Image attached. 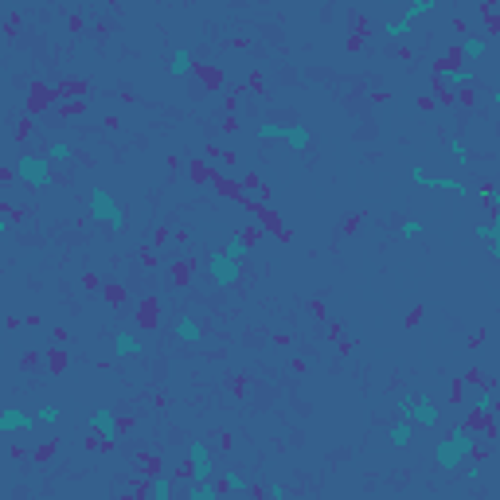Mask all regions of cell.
<instances>
[{"label": "cell", "mask_w": 500, "mask_h": 500, "mask_svg": "<svg viewBox=\"0 0 500 500\" xmlns=\"http://www.w3.org/2000/svg\"><path fill=\"white\" fill-rule=\"evenodd\" d=\"M477 438H481V434H477L473 426H454V430H450V438H442V442H438V450H434L438 469H442V473H457V469L473 457Z\"/></svg>", "instance_id": "1"}, {"label": "cell", "mask_w": 500, "mask_h": 500, "mask_svg": "<svg viewBox=\"0 0 500 500\" xmlns=\"http://www.w3.org/2000/svg\"><path fill=\"white\" fill-rule=\"evenodd\" d=\"M86 208H90V215L98 219V223H106L114 235L126 231V208H121L106 188H90V191H86Z\"/></svg>", "instance_id": "2"}, {"label": "cell", "mask_w": 500, "mask_h": 500, "mask_svg": "<svg viewBox=\"0 0 500 500\" xmlns=\"http://www.w3.org/2000/svg\"><path fill=\"white\" fill-rule=\"evenodd\" d=\"M12 176H16L24 188H51V180H55V164L47 161V153H27V156H20V161H16Z\"/></svg>", "instance_id": "3"}, {"label": "cell", "mask_w": 500, "mask_h": 500, "mask_svg": "<svg viewBox=\"0 0 500 500\" xmlns=\"http://www.w3.org/2000/svg\"><path fill=\"white\" fill-rule=\"evenodd\" d=\"M203 270H208V282L219 285V290H231V285L243 278L238 262H235V258H227L223 250H211V255H208V266H203Z\"/></svg>", "instance_id": "4"}, {"label": "cell", "mask_w": 500, "mask_h": 500, "mask_svg": "<svg viewBox=\"0 0 500 500\" xmlns=\"http://www.w3.org/2000/svg\"><path fill=\"white\" fill-rule=\"evenodd\" d=\"M188 465H191V481H208L215 461H211V446L203 438H191L188 442Z\"/></svg>", "instance_id": "5"}, {"label": "cell", "mask_w": 500, "mask_h": 500, "mask_svg": "<svg viewBox=\"0 0 500 500\" xmlns=\"http://www.w3.org/2000/svg\"><path fill=\"white\" fill-rule=\"evenodd\" d=\"M86 422H90L94 434H102V442H121V422H118V410L114 407H98Z\"/></svg>", "instance_id": "6"}, {"label": "cell", "mask_w": 500, "mask_h": 500, "mask_svg": "<svg viewBox=\"0 0 500 500\" xmlns=\"http://www.w3.org/2000/svg\"><path fill=\"white\" fill-rule=\"evenodd\" d=\"M473 79H477L473 63H461V67H446V71H438V82H442V86H446L450 94L469 90V86H473Z\"/></svg>", "instance_id": "7"}, {"label": "cell", "mask_w": 500, "mask_h": 500, "mask_svg": "<svg viewBox=\"0 0 500 500\" xmlns=\"http://www.w3.org/2000/svg\"><path fill=\"white\" fill-rule=\"evenodd\" d=\"M36 414H27L20 407H0V434H16V430H32Z\"/></svg>", "instance_id": "8"}, {"label": "cell", "mask_w": 500, "mask_h": 500, "mask_svg": "<svg viewBox=\"0 0 500 500\" xmlns=\"http://www.w3.org/2000/svg\"><path fill=\"white\" fill-rule=\"evenodd\" d=\"M410 422H414V426H422V430L438 426V407H434V399H430V395H414V407H410Z\"/></svg>", "instance_id": "9"}, {"label": "cell", "mask_w": 500, "mask_h": 500, "mask_svg": "<svg viewBox=\"0 0 500 500\" xmlns=\"http://www.w3.org/2000/svg\"><path fill=\"white\" fill-rule=\"evenodd\" d=\"M173 332H176V340H180V344H200V340H203V328H200V320H196V317H188V313H180V317H176Z\"/></svg>", "instance_id": "10"}, {"label": "cell", "mask_w": 500, "mask_h": 500, "mask_svg": "<svg viewBox=\"0 0 500 500\" xmlns=\"http://www.w3.org/2000/svg\"><path fill=\"white\" fill-rule=\"evenodd\" d=\"M282 141L293 149V153H305V149H309V141H313V133H309V126H301V121H290V126L282 129Z\"/></svg>", "instance_id": "11"}, {"label": "cell", "mask_w": 500, "mask_h": 500, "mask_svg": "<svg viewBox=\"0 0 500 500\" xmlns=\"http://www.w3.org/2000/svg\"><path fill=\"white\" fill-rule=\"evenodd\" d=\"M141 352H145V348H141L137 332H129V328L114 332V356H121V360H133V356H141Z\"/></svg>", "instance_id": "12"}, {"label": "cell", "mask_w": 500, "mask_h": 500, "mask_svg": "<svg viewBox=\"0 0 500 500\" xmlns=\"http://www.w3.org/2000/svg\"><path fill=\"white\" fill-rule=\"evenodd\" d=\"M387 442H391L395 450H407L410 442H414V422H410V419L391 422V430H387Z\"/></svg>", "instance_id": "13"}, {"label": "cell", "mask_w": 500, "mask_h": 500, "mask_svg": "<svg viewBox=\"0 0 500 500\" xmlns=\"http://www.w3.org/2000/svg\"><path fill=\"white\" fill-rule=\"evenodd\" d=\"M469 399H473V410L477 414H496V403H500V395L496 391H477V387H469Z\"/></svg>", "instance_id": "14"}, {"label": "cell", "mask_w": 500, "mask_h": 500, "mask_svg": "<svg viewBox=\"0 0 500 500\" xmlns=\"http://www.w3.org/2000/svg\"><path fill=\"white\" fill-rule=\"evenodd\" d=\"M485 51H489V39H481V36H465L461 39V59L465 63H481Z\"/></svg>", "instance_id": "15"}, {"label": "cell", "mask_w": 500, "mask_h": 500, "mask_svg": "<svg viewBox=\"0 0 500 500\" xmlns=\"http://www.w3.org/2000/svg\"><path fill=\"white\" fill-rule=\"evenodd\" d=\"M47 161H51L55 168H67V164L74 161V149L67 145V141H51V145H47Z\"/></svg>", "instance_id": "16"}, {"label": "cell", "mask_w": 500, "mask_h": 500, "mask_svg": "<svg viewBox=\"0 0 500 500\" xmlns=\"http://www.w3.org/2000/svg\"><path fill=\"white\" fill-rule=\"evenodd\" d=\"M223 255H227V258H235V262L250 258V238H246V235H231L227 243H223Z\"/></svg>", "instance_id": "17"}, {"label": "cell", "mask_w": 500, "mask_h": 500, "mask_svg": "<svg viewBox=\"0 0 500 500\" xmlns=\"http://www.w3.org/2000/svg\"><path fill=\"white\" fill-rule=\"evenodd\" d=\"M188 71H191V51L188 47H176L173 59H168V74H173V79H184Z\"/></svg>", "instance_id": "18"}, {"label": "cell", "mask_w": 500, "mask_h": 500, "mask_svg": "<svg viewBox=\"0 0 500 500\" xmlns=\"http://www.w3.org/2000/svg\"><path fill=\"white\" fill-rule=\"evenodd\" d=\"M434 8H438V0H410V4H407V12H403V20H407V24H414V20L430 16Z\"/></svg>", "instance_id": "19"}, {"label": "cell", "mask_w": 500, "mask_h": 500, "mask_svg": "<svg viewBox=\"0 0 500 500\" xmlns=\"http://www.w3.org/2000/svg\"><path fill=\"white\" fill-rule=\"evenodd\" d=\"M446 145H450V156H454V164H461V168H465V164H469V145H465V137H461V133H450Z\"/></svg>", "instance_id": "20"}, {"label": "cell", "mask_w": 500, "mask_h": 500, "mask_svg": "<svg viewBox=\"0 0 500 500\" xmlns=\"http://www.w3.org/2000/svg\"><path fill=\"white\" fill-rule=\"evenodd\" d=\"M188 500H219V485H211V481H196L188 489Z\"/></svg>", "instance_id": "21"}, {"label": "cell", "mask_w": 500, "mask_h": 500, "mask_svg": "<svg viewBox=\"0 0 500 500\" xmlns=\"http://www.w3.org/2000/svg\"><path fill=\"white\" fill-rule=\"evenodd\" d=\"M246 489H250V481H246L238 469H227V473H223V492H246Z\"/></svg>", "instance_id": "22"}, {"label": "cell", "mask_w": 500, "mask_h": 500, "mask_svg": "<svg viewBox=\"0 0 500 500\" xmlns=\"http://www.w3.org/2000/svg\"><path fill=\"white\" fill-rule=\"evenodd\" d=\"M282 129L285 126H278V121H258V141H266V145H270V141H282Z\"/></svg>", "instance_id": "23"}, {"label": "cell", "mask_w": 500, "mask_h": 500, "mask_svg": "<svg viewBox=\"0 0 500 500\" xmlns=\"http://www.w3.org/2000/svg\"><path fill=\"white\" fill-rule=\"evenodd\" d=\"M407 32H410V24L399 16V20H391V24L383 27V39H391V43H399V39H407Z\"/></svg>", "instance_id": "24"}, {"label": "cell", "mask_w": 500, "mask_h": 500, "mask_svg": "<svg viewBox=\"0 0 500 500\" xmlns=\"http://www.w3.org/2000/svg\"><path fill=\"white\" fill-rule=\"evenodd\" d=\"M149 496H153V500H168V496H173V481H168V477H153V485H149Z\"/></svg>", "instance_id": "25"}, {"label": "cell", "mask_w": 500, "mask_h": 500, "mask_svg": "<svg viewBox=\"0 0 500 500\" xmlns=\"http://www.w3.org/2000/svg\"><path fill=\"white\" fill-rule=\"evenodd\" d=\"M399 235H403V238H422V235H426V223H422V219H403V223H399Z\"/></svg>", "instance_id": "26"}, {"label": "cell", "mask_w": 500, "mask_h": 500, "mask_svg": "<svg viewBox=\"0 0 500 500\" xmlns=\"http://www.w3.org/2000/svg\"><path fill=\"white\" fill-rule=\"evenodd\" d=\"M473 235L481 238V243H500V227H496V223H477Z\"/></svg>", "instance_id": "27"}, {"label": "cell", "mask_w": 500, "mask_h": 500, "mask_svg": "<svg viewBox=\"0 0 500 500\" xmlns=\"http://www.w3.org/2000/svg\"><path fill=\"white\" fill-rule=\"evenodd\" d=\"M59 422V407H39L36 410V426H55Z\"/></svg>", "instance_id": "28"}, {"label": "cell", "mask_w": 500, "mask_h": 500, "mask_svg": "<svg viewBox=\"0 0 500 500\" xmlns=\"http://www.w3.org/2000/svg\"><path fill=\"white\" fill-rule=\"evenodd\" d=\"M410 407H414V395H399V399H395V410H399V419H410Z\"/></svg>", "instance_id": "29"}, {"label": "cell", "mask_w": 500, "mask_h": 500, "mask_svg": "<svg viewBox=\"0 0 500 500\" xmlns=\"http://www.w3.org/2000/svg\"><path fill=\"white\" fill-rule=\"evenodd\" d=\"M485 200H489V208H496V203H500V191H496V188H485Z\"/></svg>", "instance_id": "30"}, {"label": "cell", "mask_w": 500, "mask_h": 500, "mask_svg": "<svg viewBox=\"0 0 500 500\" xmlns=\"http://www.w3.org/2000/svg\"><path fill=\"white\" fill-rule=\"evenodd\" d=\"M8 227H12V215H8L4 208H0V231H8Z\"/></svg>", "instance_id": "31"}]
</instances>
